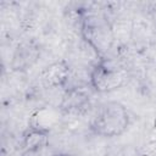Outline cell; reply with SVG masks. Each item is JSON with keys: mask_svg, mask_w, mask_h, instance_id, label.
Returning <instances> with one entry per match:
<instances>
[{"mask_svg": "<svg viewBox=\"0 0 156 156\" xmlns=\"http://www.w3.org/2000/svg\"><path fill=\"white\" fill-rule=\"evenodd\" d=\"M130 118L126 106L118 101H105L95 110L89 130L101 138H115L122 135L129 127Z\"/></svg>", "mask_w": 156, "mask_h": 156, "instance_id": "7a4b0ae2", "label": "cell"}, {"mask_svg": "<svg viewBox=\"0 0 156 156\" xmlns=\"http://www.w3.org/2000/svg\"><path fill=\"white\" fill-rule=\"evenodd\" d=\"M52 156H67V155H61V154H57V155H52Z\"/></svg>", "mask_w": 156, "mask_h": 156, "instance_id": "9c48e42d", "label": "cell"}, {"mask_svg": "<svg viewBox=\"0 0 156 156\" xmlns=\"http://www.w3.org/2000/svg\"><path fill=\"white\" fill-rule=\"evenodd\" d=\"M44 80L52 88H67L68 79L71 77L69 65L65 60H60L49 65L44 71Z\"/></svg>", "mask_w": 156, "mask_h": 156, "instance_id": "8992f818", "label": "cell"}, {"mask_svg": "<svg viewBox=\"0 0 156 156\" xmlns=\"http://www.w3.org/2000/svg\"><path fill=\"white\" fill-rule=\"evenodd\" d=\"M49 135L50 130L28 126L22 135L21 155H34L44 152L49 146Z\"/></svg>", "mask_w": 156, "mask_h": 156, "instance_id": "277c9868", "label": "cell"}, {"mask_svg": "<svg viewBox=\"0 0 156 156\" xmlns=\"http://www.w3.org/2000/svg\"><path fill=\"white\" fill-rule=\"evenodd\" d=\"M127 80V73L107 57L98 58L89 73V85L100 94L119 89Z\"/></svg>", "mask_w": 156, "mask_h": 156, "instance_id": "3957f363", "label": "cell"}, {"mask_svg": "<svg viewBox=\"0 0 156 156\" xmlns=\"http://www.w3.org/2000/svg\"><path fill=\"white\" fill-rule=\"evenodd\" d=\"M89 95L77 87L66 88L60 105V110L65 113H82L89 107Z\"/></svg>", "mask_w": 156, "mask_h": 156, "instance_id": "5b68a950", "label": "cell"}, {"mask_svg": "<svg viewBox=\"0 0 156 156\" xmlns=\"http://www.w3.org/2000/svg\"><path fill=\"white\" fill-rule=\"evenodd\" d=\"M21 156H44V152H40V154H34V155H21ZM52 156V155H51Z\"/></svg>", "mask_w": 156, "mask_h": 156, "instance_id": "ba28073f", "label": "cell"}, {"mask_svg": "<svg viewBox=\"0 0 156 156\" xmlns=\"http://www.w3.org/2000/svg\"><path fill=\"white\" fill-rule=\"evenodd\" d=\"M78 22L83 40L94 50L99 58L106 57L113 44V30L107 18L90 10H79Z\"/></svg>", "mask_w": 156, "mask_h": 156, "instance_id": "6da1fadb", "label": "cell"}, {"mask_svg": "<svg viewBox=\"0 0 156 156\" xmlns=\"http://www.w3.org/2000/svg\"><path fill=\"white\" fill-rule=\"evenodd\" d=\"M39 49L32 43H24L20 45L13 55L12 68L15 71H23L29 68L38 58Z\"/></svg>", "mask_w": 156, "mask_h": 156, "instance_id": "52a82bcc", "label": "cell"}]
</instances>
